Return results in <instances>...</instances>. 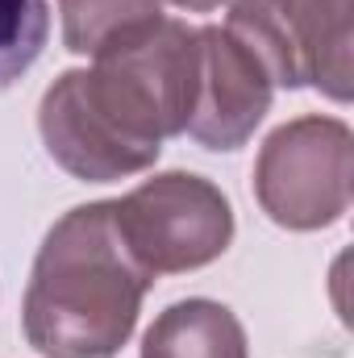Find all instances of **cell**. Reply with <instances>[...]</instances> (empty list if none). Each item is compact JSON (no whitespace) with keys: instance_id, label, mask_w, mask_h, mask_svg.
I'll list each match as a JSON object with an SVG mask.
<instances>
[{"instance_id":"obj_6","label":"cell","mask_w":354,"mask_h":358,"mask_svg":"<svg viewBox=\"0 0 354 358\" xmlns=\"http://www.w3.org/2000/svg\"><path fill=\"white\" fill-rule=\"evenodd\" d=\"M271 76L263 63L221 25L196 29V92L187 138L204 150H238L250 142L271 108Z\"/></svg>"},{"instance_id":"obj_4","label":"cell","mask_w":354,"mask_h":358,"mask_svg":"<svg viewBox=\"0 0 354 358\" xmlns=\"http://www.w3.org/2000/svg\"><path fill=\"white\" fill-rule=\"evenodd\" d=\"M354 192V138L338 117H296L259 150L255 196L283 229H325L346 217Z\"/></svg>"},{"instance_id":"obj_9","label":"cell","mask_w":354,"mask_h":358,"mask_svg":"<svg viewBox=\"0 0 354 358\" xmlns=\"http://www.w3.org/2000/svg\"><path fill=\"white\" fill-rule=\"evenodd\" d=\"M50 38L46 0H0V92L13 88Z\"/></svg>"},{"instance_id":"obj_5","label":"cell","mask_w":354,"mask_h":358,"mask_svg":"<svg viewBox=\"0 0 354 358\" xmlns=\"http://www.w3.org/2000/svg\"><path fill=\"white\" fill-rule=\"evenodd\" d=\"M117 229L129 255L150 275L208 267L234 242V208L208 179L192 171H167L113 200Z\"/></svg>"},{"instance_id":"obj_1","label":"cell","mask_w":354,"mask_h":358,"mask_svg":"<svg viewBox=\"0 0 354 358\" xmlns=\"http://www.w3.org/2000/svg\"><path fill=\"white\" fill-rule=\"evenodd\" d=\"M63 71L38 104L46 155L76 179L113 183L155 167L167 138L187 129L196 92V29L155 17Z\"/></svg>"},{"instance_id":"obj_3","label":"cell","mask_w":354,"mask_h":358,"mask_svg":"<svg viewBox=\"0 0 354 358\" xmlns=\"http://www.w3.org/2000/svg\"><path fill=\"white\" fill-rule=\"evenodd\" d=\"M354 0H234L229 34L279 88H317L346 104L354 92Z\"/></svg>"},{"instance_id":"obj_2","label":"cell","mask_w":354,"mask_h":358,"mask_svg":"<svg viewBox=\"0 0 354 358\" xmlns=\"http://www.w3.org/2000/svg\"><path fill=\"white\" fill-rule=\"evenodd\" d=\"M155 275L113 217V200L71 208L42 242L25 287V338L46 358H113L134 334Z\"/></svg>"},{"instance_id":"obj_8","label":"cell","mask_w":354,"mask_h":358,"mask_svg":"<svg viewBox=\"0 0 354 358\" xmlns=\"http://www.w3.org/2000/svg\"><path fill=\"white\" fill-rule=\"evenodd\" d=\"M155 17H163V0H63V42L71 55H100Z\"/></svg>"},{"instance_id":"obj_7","label":"cell","mask_w":354,"mask_h":358,"mask_svg":"<svg viewBox=\"0 0 354 358\" xmlns=\"http://www.w3.org/2000/svg\"><path fill=\"white\" fill-rule=\"evenodd\" d=\"M142 358H246V334L225 304L179 300L146 329Z\"/></svg>"},{"instance_id":"obj_10","label":"cell","mask_w":354,"mask_h":358,"mask_svg":"<svg viewBox=\"0 0 354 358\" xmlns=\"http://www.w3.org/2000/svg\"><path fill=\"white\" fill-rule=\"evenodd\" d=\"M179 8H187V13H208V8H217V4H225V0H171Z\"/></svg>"}]
</instances>
